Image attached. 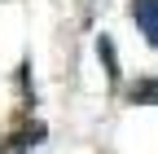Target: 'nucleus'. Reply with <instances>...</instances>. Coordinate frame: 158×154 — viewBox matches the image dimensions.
<instances>
[{"instance_id": "obj_1", "label": "nucleus", "mask_w": 158, "mask_h": 154, "mask_svg": "<svg viewBox=\"0 0 158 154\" xmlns=\"http://www.w3.org/2000/svg\"><path fill=\"white\" fill-rule=\"evenodd\" d=\"M44 137H48V128H44V123H31V128H22V132H13L9 145H0V154H27L31 145H40Z\"/></svg>"}, {"instance_id": "obj_2", "label": "nucleus", "mask_w": 158, "mask_h": 154, "mask_svg": "<svg viewBox=\"0 0 158 154\" xmlns=\"http://www.w3.org/2000/svg\"><path fill=\"white\" fill-rule=\"evenodd\" d=\"M132 13H136V27H141V35H145L149 44H158V0H136Z\"/></svg>"}, {"instance_id": "obj_3", "label": "nucleus", "mask_w": 158, "mask_h": 154, "mask_svg": "<svg viewBox=\"0 0 158 154\" xmlns=\"http://www.w3.org/2000/svg\"><path fill=\"white\" fill-rule=\"evenodd\" d=\"M132 106H158V79L132 84Z\"/></svg>"}]
</instances>
